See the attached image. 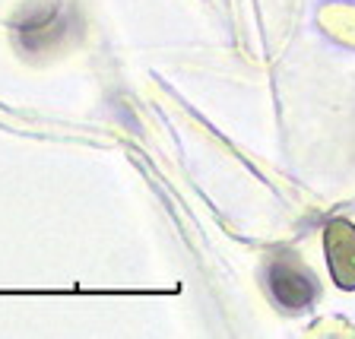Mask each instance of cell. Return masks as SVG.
<instances>
[{
	"instance_id": "6da1fadb",
	"label": "cell",
	"mask_w": 355,
	"mask_h": 339,
	"mask_svg": "<svg viewBox=\"0 0 355 339\" xmlns=\"http://www.w3.org/2000/svg\"><path fill=\"white\" fill-rule=\"evenodd\" d=\"M270 292L288 311L308 308L318 298V279L292 251H282L270 266Z\"/></svg>"
},
{
	"instance_id": "7a4b0ae2",
	"label": "cell",
	"mask_w": 355,
	"mask_h": 339,
	"mask_svg": "<svg viewBox=\"0 0 355 339\" xmlns=\"http://www.w3.org/2000/svg\"><path fill=\"white\" fill-rule=\"evenodd\" d=\"M324 254L330 276L343 292H355V225L349 219H333L324 232Z\"/></svg>"
}]
</instances>
